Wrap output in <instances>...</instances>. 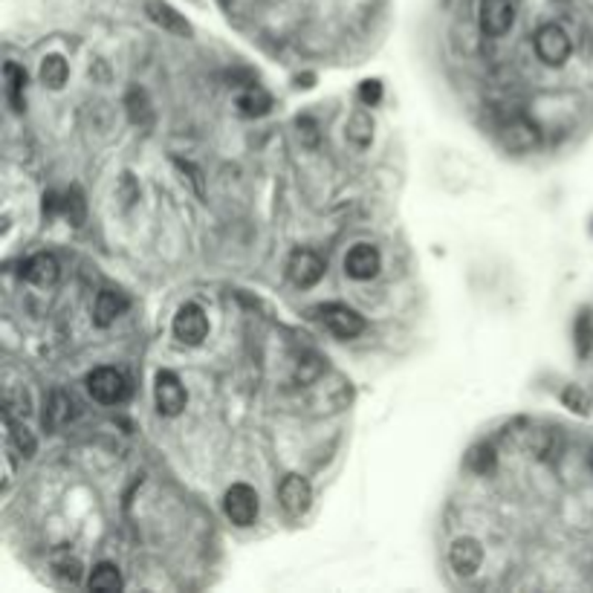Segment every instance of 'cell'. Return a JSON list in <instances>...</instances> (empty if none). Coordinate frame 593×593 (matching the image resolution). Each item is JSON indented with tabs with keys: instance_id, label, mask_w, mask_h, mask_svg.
I'll list each match as a JSON object with an SVG mask.
<instances>
[{
	"instance_id": "16",
	"label": "cell",
	"mask_w": 593,
	"mask_h": 593,
	"mask_svg": "<svg viewBox=\"0 0 593 593\" xmlns=\"http://www.w3.org/2000/svg\"><path fill=\"white\" fill-rule=\"evenodd\" d=\"M148 14H151L154 24H159L162 29H168V33H174V35H191L188 21L177 9H171L168 4H162V0H151V4H148Z\"/></svg>"
},
{
	"instance_id": "4",
	"label": "cell",
	"mask_w": 593,
	"mask_h": 593,
	"mask_svg": "<svg viewBox=\"0 0 593 593\" xmlns=\"http://www.w3.org/2000/svg\"><path fill=\"white\" fill-rule=\"evenodd\" d=\"M224 510H226V518H229L232 524L249 527L258 518V495H255V489L246 486V483L229 486V493L224 498Z\"/></svg>"
},
{
	"instance_id": "28",
	"label": "cell",
	"mask_w": 593,
	"mask_h": 593,
	"mask_svg": "<svg viewBox=\"0 0 593 593\" xmlns=\"http://www.w3.org/2000/svg\"><path fill=\"white\" fill-rule=\"evenodd\" d=\"M565 403H568L573 411H588L590 399H588L579 388H568V391H565Z\"/></svg>"
},
{
	"instance_id": "13",
	"label": "cell",
	"mask_w": 593,
	"mask_h": 593,
	"mask_svg": "<svg viewBox=\"0 0 593 593\" xmlns=\"http://www.w3.org/2000/svg\"><path fill=\"white\" fill-rule=\"evenodd\" d=\"M128 310V299H125V292H119V290H101L99 292V299L93 304V316H96V324L99 328H110V324L122 316Z\"/></svg>"
},
{
	"instance_id": "3",
	"label": "cell",
	"mask_w": 593,
	"mask_h": 593,
	"mask_svg": "<svg viewBox=\"0 0 593 593\" xmlns=\"http://www.w3.org/2000/svg\"><path fill=\"white\" fill-rule=\"evenodd\" d=\"M316 313H319L324 328H328L336 339H356L365 330V319L345 304H324L316 310Z\"/></svg>"
},
{
	"instance_id": "15",
	"label": "cell",
	"mask_w": 593,
	"mask_h": 593,
	"mask_svg": "<svg viewBox=\"0 0 593 593\" xmlns=\"http://www.w3.org/2000/svg\"><path fill=\"white\" fill-rule=\"evenodd\" d=\"M72 417H76V399L64 391H55L47 403V411H43V426L50 428H62L67 426Z\"/></svg>"
},
{
	"instance_id": "30",
	"label": "cell",
	"mask_w": 593,
	"mask_h": 593,
	"mask_svg": "<svg viewBox=\"0 0 593 593\" xmlns=\"http://www.w3.org/2000/svg\"><path fill=\"white\" fill-rule=\"evenodd\" d=\"M590 466H593V454H590Z\"/></svg>"
},
{
	"instance_id": "5",
	"label": "cell",
	"mask_w": 593,
	"mask_h": 593,
	"mask_svg": "<svg viewBox=\"0 0 593 593\" xmlns=\"http://www.w3.org/2000/svg\"><path fill=\"white\" fill-rule=\"evenodd\" d=\"M512 18V0H481L478 4V21L489 38H501L503 33H510Z\"/></svg>"
},
{
	"instance_id": "7",
	"label": "cell",
	"mask_w": 593,
	"mask_h": 593,
	"mask_svg": "<svg viewBox=\"0 0 593 593\" xmlns=\"http://www.w3.org/2000/svg\"><path fill=\"white\" fill-rule=\"evenodd\" d=\"M287 275L295 287H313L324 275V261L310 249H295L287 261Z\"/></svg>"
},
{
	"instance_id": "9",
	"label": "cell",
	"mask_w": 593,
	"mask_h": 593,
	"mask_svg": "<svg viewBox=\"0 0 593 593\" xmlns=\"http://www.w3.org/2000/svg\"><path fill=\"white\" fill-rule=\"evenodd\" d=\"M278 501L292 518H299L307 512L310 501H313V489H310V483L301 478V474H287L278 486Z\"/></svg>"
},
{
	"instance_id": "2",
	"label": "cell",
	"mask_w": 593,
	"mask_h": 593,
	"mask_svg": "<svg viewBox=\"0 0 593 593\" xmlns=\"http://www.w3.org/2000/svg\"><path fill=\"white\" fill-rule=\"evenodd\" d=\"M532 47H536V55L541 58L544 64L550 67H559L568 62L570 55V38L561 26L556 24H547L536 33V41H532Z\"/></svg>"
},
{
	"instance_id": "25",
	"label": "cell",
	"mask_w": 593,
	"mask_h": 593,
	"mask_svg": "<svg viewBox=\"0 0 593 593\" xmlns=\"http://www.w3.org/2000/svg\"><path fill=\"white\" fill-rule=\"evenodd\" d=\"M62 212L70 217V224L72 226H81L84 224V197H81V191L79 188H70L67 195H64V200H62Z\"/></svg>"
},
{
	"instance_id": "14",
	"label": "cell",
	"mask_w": 593,
	"mask_h": 593,
	"mask_svg": "<svg viewBox=\"0 0 593 593\" xmlns=\"http://www.w3.org/2000/svg\"><path fill=\"white\" fill-rule=\"evenodd\" d=\"M58 275H62V266H58V261L53 255H35L24 266V278L35 287H53Z\"/></svg>"
},
{
	"instance_id": "19",
	"label": "cell",
	"mask_w": 593,
	"mask_h": 593,
	"mask_svg": "<svg viewBox=\"0 0 593 593\" xmlns=\"http://www.w3.org/2000/svg\"><path fill=\"white\" fill-rule=\"evenodd\" d=\"M128 113H130V122L139 125V128H151V122H154V108L142 91L128 93Z\"/></svg>"
},
{
	"instance_id": "21",
	"label": "cell",
	"mask_w": 593,
	"mask_h": 593,
	"mask_svg": "<svg viewBox=\"0 0 593 593\" xmlns=\"http://www.w3.org/2000/svg\"><path fill=\"white\" fill-rule=\"evenodd\" d=\"M237 108H241V113H246V116H261L273 108V99L266 96L261 87H249V91L237 99Z\"/></svg>"
},
{
	"instance_id": "11",
	"label": "cell",
	"mask_w": 593,
	"mask_h": 593,
	"mask_svg": "<svg viewBox=\"0 0 593 593\" xmlns=\"http://www.w3.org/2000/svg\"><path fill=\"white\" fill-rule=\"evenodd\" d=\"M379 266H382V258H379L377 246H370V244H356L345 255V273L356 281L374 278L379 273Z\"/></svg>"
},
{
	"instance_id": "8",
	"label": "cell",
	"mask_w": 593,
	"mask_h": 593,
	"mask_svg": "<svg viewBox=\"0 0 593 593\" xmlns=\"http://www.w3.org/2000/svg\"><path fill=\"white\" fill-rule=\"evenodd\" d=\"M174 336L186 345H200L209 336V319H206V313L197 304H186L174 316Z\"/></svg>"
},
{
	"instance_id": "20",
	"label": "cell",
	"mask_w": 593,
	"mask_h": 593,
	"mask_svg": "<svg viewBox=\"0 0 593 593\" xmlns=\"http://www.w3.org/2000/svg\"><path fill=\"white\" fill-rule=\"evenodd\" d=\"M6 428H9V443L14 449H18L24 457H33L35 449H38V443L35 437L29 435V428L24 423H14V417H6Z\"/></svg>"
},
{
	"instance_id": "22",
	"label": "cell",
	"mask_w": 593,
	"mask_h": 593,
	"mask_svg": "<svg viewBox=\"0 0 593 593\" xmlns=\"http://www.w3.org/2000/svg\"><path fill=\"white\" fill-rule=\"evenodd\" d=\"M370 137H374V122H370V116L365 110L353 113L350 122H348V139L356 142L359 148L370 145Z\"/></svg>"
},
{
	"instance_id": "23",
	"label": "cell",
	"mask_w": 593,
	"mask_h": 593,
	"mask_svg": "<svg viewBox=\"0 0 593 593\" xmlns=\"http://www.w3.org/2000/svg\"><path fill=\"white\" fill-rule=\"evenodd\" d=\"M67 62L62 55H50V58H43V64H41V81L43 84H50V87H62L67 81Z\"/></svg>"
},
{
	"instance_id": "10",
	"label": "cell",
	"mask_w": 593,
	"mask_h": 593,
	"mask_svg": "<svg viewBox=\"0 0 593 593\" xmlns=\"http://www.w3.org/2000/svg\"><path fill=\"white\" fill-rule=\"evenodd\" d=\"M498 139H501V145L507 148V151H515V154H527V151H532V148L539 145V128L532 125V122H527V119H512V122H507L501 128V133H498Z\"/></svg>"
},
{
	"instance_id": "29",
	"label": "cell",
	"mask_w": 593,
	"mask_h": 593,
	"mask_svg": "<svg viewBox=\"0 0 593 593\" xmlns=\"http://www.w3.org/2000/svg\"><path fill=\"white\" fill-rule=\"evenodd\" d=\"M359 96H362L365 105H377V101L382 99V84H379V81H365L362 91H359Z\"/></svg>"
},
{
	"instance_id": "12",
	"label": "cell",
	"mask_w": 593,
	"mask_h": 593,
	"mask_svg": "<svg viewBox=\"0 0 593 593\" xmlns=\"http://www.w3.org/2000/svg\"><path fill=\"white\" fill-rule=\"evenodd\" d=\"M481 561H483V550H481V544L464 536V539H457L452 547H449V565L457 576H474L481 570Z\"/></svg>"
},
{
	"instance_id": "24",
	"label": "cell",
	"mask_w": 593,
	"mask_h": 593,
	"mask_svg": "<svg viewBox=\"0 0 593 593\" xmlns=\"http://www.w3.org/2000/svg\"><path fill=\"white\" fill-rule=\"evenodd\" d=\"M91 585L93 590H116V588H122V573H119L116 565H99L93 573H91Z\"/></svg>"
},
{
	"instance_id": "18",
	"label": "cell",
	"mask_w": 593,
	"mask_h": 593,
	"mask_svg": "<svg viewBox=\"0 0 593 593\" xmlns=\"http://www.w3.org/2000/svg\"><path fill=\"white\" fill-rule=\"evenodd\" d=\"M50 568H53V573L58 576V579L70 582V585H76V582L81 579V573H84L79 556H72L70 550H58V553L50 559Z\"/></svg>"
},
{
	"instance_id": "27",
	"label": "cell",
	"mask_w": 593,
	"mask_h": 593,
	"mask_svg": "<svg viewBox=\"0 0 593 593\" xmlns=\"http://www.w3.org/2000/svg\"><path fill=\"white\" fill-rule=\"evenodd\" d=\"M493 464H495V454H493V449H489V446H481V449H474V452L469 454V466H472L474 472L493 469Z\"/></svg>"
},
{
	"instance_id": "1",
	"label": "cell",
	"mask_w": 593,
	"mask_h": 593,
	"mask_svg": "<svg viewBox=\"0 0 593 593\" xmlns=\"http://www.w3.org/2000/svg\"><path fill=\"white\" fill-rule=\"evenodd\" d=\"M87 391L101 406H116L128 397V379L122 370L116 368H96L91 377H87Z\"/></svg>"
},
{
	"instance_id": "6",
	"label": "cell",
	"mask_w": 593,
	"mask_h": 593,
	"mask_svg": "<svg viewBox=\"0 0 593 593\" xmlns=\"http://www.w3.org/2000/svg\"><path fill=\"white\" fill-rule=\"evenodd\" d=\"M154 397H157L159 414H166V417H177V414L186 408V399H188L180 377L171 374V370H162V374L157 377Z\"/></svg>"
},
{
	"instance_id": "26",
	"label": "cell",
	"mask_w": 593,
	"mask_h": 593,
	"mask_svg": "<svg viewBox=\"0 0 593 593\" xmlns=\"http://www.w3.org/2000/svg\"><path fill=\"white\" fill-rule=\"evenodd\" d=\"M576 348H579L582 356H588L590 348H593V319H590V313H582L579 319H576Z\"/></svg>"
},
{
	"instance_id": "17",
	"label": "cell",
	"mask_w": 593,
	"mask_h": 593,
	"mask_svg": "<svg viewBox=\"0 0 593 593\" xmlns=\"http://www.w3.org/2000/svg\"><path fill=\"white\" fill-rule=\"evenodd\" d=\"M4 79H6V101H9V108L14 113H21L24 105H26V99H24V87H26V72L24 67L18 64H6L4 67Z\"/></svg>"
}]
</instances>
